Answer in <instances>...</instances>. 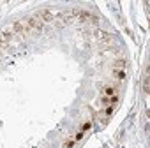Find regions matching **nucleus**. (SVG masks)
<instances>
[{"instance_id": "1", "label": "nucleus", "mask_w": 150, "mask_h": 148, "mask_svg": "<svg viewBox=\"0 0 150 148\" xmlns=\"http://www.w3.org/2000/svg\"><path fill=\"white\" fill-rule=\"evenodd\" d=\"M150 90V76H148V67L145 69V76H143V92L148 94Z\"/></svg>"}, {"instance_id": "2", "label": "nucleus", "mask_w": 150, "mask_h": 148, "mask_svg": "<svg viewBox=\"0 0 150 148\" xmlns=\"http://www.w3.org/2000/svg\"><path fill=\"white\" fill-rule=\"evenodd\" d=\"M104 95L106 97H113V95H117V90L111 88V87H108V88H104Z\"/></svg>"}, {"instance_id": "3", "label": "nucleus", "mask_w": 150, "mask_h": 148, "mask_svg": "<svg viewBox=\"0 0 150 148\" xmlns=\"http://www.w3.org/2000/svg\"><path fill=\"white\" fill-rule=\"evenodd\" d=\"M96 35H97L99 39H111V37H113V35H111V34H108V32H97Z\"/></svg>"}, {"instance_id": "4", "label": "nucleus", "mask_w": 150, "mask_h": 148, "mask_svg": "<svg viewBox=\"0 0 150 148\" xmlns=\"http://www.w3.org/2000/svg\"><path fill=\"white\" fill-rule=\"evenodd\" d=\"M74 144H76V141H74V139L71 137V139H67V141L64 143V146H62V148H72Z\"/></svg>"}, {"instance_id": "5", "label": "nucleus", "mask_w": 150, "mask_h": 148, "mask_svg": "<svg viewBox=\"0 0 150 148\" xmlns=\"http://www.w3.org/2000/svg\"><path fill=\"white\" fill-rule=\"evenodd\" d=\"M124 65H125V60H118V62H115V67H117V69H124Z\"/></svg>"}, {"instance_id": "6", "label": "nucleus", "mask_w": 150, "mask_h": 148, "mask_svg": "<svg viewBox=\"0 0 150 148\" xmlns=\"http://www.w3.org/2000/svg\"><path fill=\"white\" fill-rule=\"evenodd\" d=\"M90 127H92V122H87V123H83V125H81V132H85V130H88Z\"/></svg>"}, {"instance_id": "7", "label": "nucleus", "mask_w": 150, "mask_h": 148, "mask_svg": "<svg viewBox=\"0 0 150 148\" xmlns=\"http://www.w3.org/2000/svg\"><path fill=\"white\" fill-rule=\"evenodd\" d=\"M113 109H115V106H110V108L106 109V113H108V115H111V113H113Z\"/></svg>"}]
</instances>
